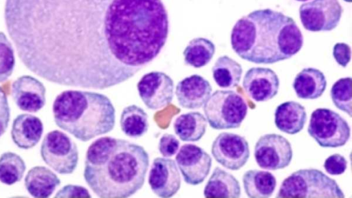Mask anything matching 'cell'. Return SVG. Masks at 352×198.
<instances>
[{
	"mask_svg": "<svg viewBox=\"0 0 352 198\" xmlns=\"http://www.w3.org/2000/svg\"><path fill=\"white\" fill-rule=\"evenodd\" d=\"M15 65L14 51L6 35L0 31V82L12 75Z\"/></svg>",
	"mask_w": 352,
	"mask_h": 198,
	"instance_id": "f546056e",
	"label": "cell"
},
{
	"mask_svg": "<svg viewBox=\"0 0 352 198\" xmlns=\"http://www.w3.org/2000/svg\"><path fill=\"white\" fill-rule=\"evenodd\" d=\"M207 120L198 111H192L177 117L173 123L175 134L184 142H196L205 134Z\"/></svg>",
	"mask_w": 352,
	"mask_h": 198,
	"instance_id": "cb8c5ba5",
	"label": "cell"
},
{
	"mask_svg": "<svg viewBox=\"0 0 352 198\" xmlns=\"http://www.w3.org/2000/svg\"><path fill=\"white\" fill-rule=\"evenodd\" d=\"M296 1H308V0H296Z\"/></svg>",
	"mask_w": 352,
	"mask_h": 198,
	"instance_id": "d590c367",
	"label": "cell"
},
{
	"mask_svg": "<svg viewBox=\"0 0 352 198\" xmlns=\"http://www.w3.org/2000/svg\"><path fill=\"white\" fill-rule=\"evenodd\" d=\"M25 164L21 156L13 152H5L0 156V182L12 185L19 182L25 171Z\"/></svg>",
	"mask_w": 352,
	"mask_h": 198,
	"instance_id": "83f0119b",
	"label": "cell"
},
{
	"mask_svg": "<svg viewBox=\"0 0 352 198\" xmlns=\"http://www.w3.org/2000/svg\"><path fill=\"white\" fill-rule=\"evenodd\" d=\"M210 83L201 76L194 74L180 80L175 88L179 104L183 108L195 109L204 106L212 93Z\"/></svg>",
	"mask_w": 352,
	"mask_h": 198,
	"instance_id": "e0dca14e",
	"label": "cell"
},
{
	"mask_svg": "<svg viewBox=\"0 0 352 198\" xmlns=\"http://www.w3.org/2000/svg\"><path fill=\"white\" fill-rule=\"evenodd\" d=\"M307 121L305 108L299 102L287 101L279 104L274 112V123L281 131L293 135L300 132Z\"/></svg>",
	"mask_w": 352,
	"mask_h": 198,
	"instance_id": "ffe728a7",
	"label": "cell"
},
{
	"mask_svg": "<svg viewBox=\"0 0 352 198\" xmlns=\"http://www.w3.org/2000/svg\"><path fill=\"white\" fill-rule=\"evenodd\" d=\"M10 110L7 96L0 87V137L6 132L8 126Z\"/></svg>",
	"mask_w": 352,
	"mask_h": 198,
	"instance_id": "d6a6232c",
	"label": "cell"
},
{
	"mask_svg": "<svg viewBox=\"0 0 352 198\" xmlns=\"http://www.w3.org/2000/svg\"><path fill=\"white\" fill-rule=\"evenodd\" d=\"M43 131V124L40 118L31 114L22 113L13 120L11 137L19 148L29 149L37 144Z\"/></svg>",
	"mask_w": 352,
	"mask_h": 198,
	"instance_id": "ac0fdd59",
	"label": "cell"
},
{
	"mask_svg": "<svg viewBox=\"0 0 352 198\" xmlns=\"http://www.w3.org/2000/svg\"><path fill=\"white\" fill-rule=\"evenodd\" d=\"M292 156L289 142L279 134H265L259 138L254 146L256 162L263 169L284 168L290 164Z\"/></svg>",
	"mask_w": 352,
	"mask_h": 198,
	"instance_id": "30bf717a",
	"label": "cell"
},
{
	"mask_svg": "<svg viewBox=\"0 0 352 198\" xmlns=\"http://www.w3.org/2000/svg\"><path fill=\"white\" fill-rule=\"evenodd\" d=\"M351 78L338 79L332 85L331 98L334 105L351 117Z\"/></svg>",
	"mask_w": 352,
	"mask_h": 198,
	"instance_id": "f1b7e54d",
	"label": "cell"
},
{
	"mask_svg": "<svg viewBox=\"0 0 352 198\" xmlns=\"http://www.w3.org/2000/svg\"><path fill=\"white\" fill-rule=\"evenodd\" d=\"M307 132L320 146L325 148L344 146L351 135L346 120L327 108H318L311 113Z\"/></svg>",
	"mask_w": 352,
	"mask_h": 198,
	"instance_id": "52a82bcc",
	"label": "cell"
},
{
	"mask_svg": "<svg viewBox=\"0 0 352 198\" xmlns=\"http://www.w3.org/2000/svg\"><path fill=\"white\" fill-rule=\"evenodd\" d=\"M333 56L338 65L346 67L351 60V47L345 43H337L333 48Z\"/></svg>",
	"mask_w": 352,
	"mask_h": 198,
	"instance_id": "836d02e7",
	"label": "cell"
},
{
	"mask_svg": "<svg viewBox=\"0 0 352 198\" xmlns=\"http://www.w3.org/2000/svg\"><path fill=\"white\" fill-rule=\"evenodd\" d=\"M242 72L241 65L226 55L218 58L212 68L213 79L219 87L224 89L238 86Z\"/></svg>",
	"mask_w": 352,
	"mask_h": 198,
	"instance_id": "d4e9b609",
	"label": "cell"
},
{
	"mask_svg": "<svg viewBox=\"0 0 352 198\" xmlns=\"http://www.w3.org/2000/svg\"><path fill=\"white\" fill-rule=\"evenodd\" d=\"M120 124L122 132L126 136L140 138L148 131V115L142 108L135 104L127 106L122 111Z\"/></svg>",
	"mask_w": 352,
	"mask_h": 198,
	"instance_id": "484cf974",
	"label": "cell"
},
{
	"mask_svg": "<svg viewBox=\"0 0 352 198\" xmlns=\"http://www.w3.org/2000/svg\"><path fill=\"white\" fill-rule=\"evenodd\" d=\"M139 96L149 109L169 104L173 98L174 82L164 72H151L142 76L137 84Z\"/></svg>",
	"mask_w": 352,
	"mask_h": 198,
	"instance_id": "7c38bea8",
	"label": "cell"
},
{
	"mask_svg": "<svg viewBox=\"0 0 352 198\" xmlns=\"http://www.w3.org/2000/svg\"><path fill=\"white\" fill-rule=\"evenodd\" d=\"M215 53L214 44L206 38L192 39L184 50L183 55L186 65L195 68L206 65Z\"/></svg>",
	"mask_w": 352,
	"mask_h": 198,
	"instance_id": "4316f807",
	"label": "cell"
},
{
	"mask_svg": "<svg viewBox=\"0 0 352 198\" xmlns=\"http://www.w3.org/2000/svg\"><path fill=\"white\" fill-rule=\"evenodd\" d=\"M180 142L173 135L164 133L160 139L158 150L164 157L173 156L179 150Z\"/></svg>",
	"mask_w": 352,
	"mask_h": 198,
	"instance_id": "1f68e13d",
	"label": "cell"
},
{
	"mask_svg": "<svg viewBox=\"0 0 352 198\" xmlns=\"http://www.w3.org/2000/svg\"><path fill=\"white\" fill-rule=\"evenodd\" d=\"M25 189L36 198L50 197L60 184L57 175L45 166H37L30 168L25 177Z\"/></svg>",
	"mask_w": 352,
	"mask_h": 198,
	"instance_id": "d6986e66",
	"label": "cell"
},
{
	"mask_svg": "<svg viewBox=\"0 0 352 198\" xmlns=\"http://www.w3.org/2000/svg\"><path fill=\"white\" fill-rule=\"evenodd\" d=\"M204 112L212 129H236L247 115L248 105L234 91L217 90L204 104Z\"/></svg>",
	"mask_w": 352,
	"mask_h": 198,
	"instance_id": "8992f818",
	"label": "cell"
},
{
	"mask_svg": "<svg viewBox=\"0 0 352 198\" xmlns=\"http://www.w3.org/2000/svg\"><path fill=\"white\" fill-rule=\"evenodd\" d=\"M43 162L59 174H71L78 162L76 143L66 133L53 130L44 137L41 146Z\"/></svg>",
	"mask_w": 352,
	"mask_h": 198,
	"instance_id": "ba28073f",
	"label": "cell"
},
{
	"mask_svg": "<svg viewBox=\"0 0 352 198\" xmlns=\"http://www.w3.org/2000/svg\"><path fill=\"white\" fill-rule=\"evenodd\" d=\"M204 195L206 197L239 198L241 187L232 174L216 167L204 188Z\"/></svg>",
	"mask_w": 352,
	"mask_h": 198,
	"instance_id": "7402d4cb",
	"label": "cell"
},
{
	"mask_svg": "<svg viewBox=\"0 0 352 198\" xmlns=\"http://www.w3.org/2000/svg\"><path fill=\"white\" fill-rule=\"evenodd\" d=\"M148 182L157 196L166 198L175 195L181 186V177L175 162L168 157L155 158Z\"/></svg>",
	"mask_w": 352,
	"mask_h": 198,
	"instance_id": "5bb4252c",
	"label": "cell"
},
{
	"mask_svg": "<svg viewBox=\"0 0 352 198\" xmlns=\"http://www.w3.org/2000/svg\"><path fill=\"white\" fill-rule=\"evenodd\" d=\"M230 43L242 59L272 64L297 54L302 47L303 36L292 17L267 8L239 19L232 30Z\"/></svg>",
	"mask_w": 352,
	"mask_h": 198,
	"instance_id": "3957f363",
	"label": "cell"
},
{
	"mask_svg": "<svg viewBox=\"0 0 352 198\" xmlns=\"http://www.w3.org/2000/svg\"><path fill=\"white\" fill-rule=\"evenodd\" d=\"M52 111L56 124L82 142L106 134L115 126V108L100 93L63 91L54 100Z\"/></svg>",
	"mask_w": 352,
	"mask_h": 198,
	"instance_id": "277c9868",
	"label": "cell"
},
{
	"mask_svg": "<svg viewBox=\"0 0 352 198\" xmlns=\"http://www.w3.org/2000/svg\"><path fill=\"white\" fill-rule=\"evenodd\" d=\"M46 89L37 78L23 75L12 85L11 94L16 106L22 111L36 113L45 104Z\"/></svg>",
	"mask_w": 352,
	"mask_h": 198,
	"instance_id": "9a60e30c",
	"label": "cell"
},
{
	"mask_svg": "<svg viewBox=\"0 0 352 198\" xmlns=\"http://www.w3.org/2000/svg\"><path fill=\"white\" fill-rule=\"evenodd\" d=\"M4 19L30 71L95 89L132 78L159 55L169 32L162 0H6Z\"/></svg>",
	"mask_w": 352,
	"mask_h": 198,
	"instance_id": "6da1fadb",
	"label": "cell"
},
{
	"mask_svg": "<svg viewBox=\"0 0 352 198\" xmlns=\"http://www.w3.org/2000/svg\"><path fill=\"white\" fill-rule=\"evenodd\" d=\"M342 12L343 8L338 0H312L299 8L300 21L305 29L311 32L335 29Z\"/></svg>",
	"mask_w": 352,
	"mask_h": 198,
	"instance_id": "9c48e42d",
	"label": "cell"
},
{
	"mask_svg": "<svg viewBox=\"0 0 352 198\" xmlns=\"http://www.w3.org/2000/svg\"><path fill=\"white\" fill-rule=\"evenodd\" d=\"M323 167L330 175H341L345 172L347 168V161L343 155L336 153L325 160Z\"/></svg>",
	"mask_w": 352,
	"mask_h": 198,
	"instance_id": "4dcf8cb0",
	"label": "cell"
},
{
	"mask_svg": "<svg viewBox=\"0 0 352 198\" xmlns=\"http://www.w3.org/2000/svg\"><path fill=\"white\" fill-rule=\"evenodd\" d=\"M276 197L343 198L344 192L333 179L315 168L300 169L285 178Z\"/></svg>",
	"mask_w": 352,
	"mask_h": 198,
	"instance_id": "5b68a950",
	"label": "cell"
},
{
	"mask_svg": "<svg viewBox=\"0 0 352 198\" xmlns=\"http://www.w3.org/2000/svg\"><path fill=\"white\" fill-rule=\"evenodd\" d=\"M211 153L218 163L232 170L243 167L250 154L249 144L244 137L228 132L217 136L212 144Z\"/></svg>",
	"mask_w": 352,
	"mask_h": 198,
	"instance_id": "8fae6325",
	"label": "cell"
},
{
	"mask_svg": "<svg viewBox=\"0 0 352 198\" xmlns=\"http://www.w3.org/2000/svg\"><path fill=\"white\" fill-rule=\"evenodd\" d=\"M279 79L272 69L252 67L243 80V87L246 94L256 102H265L273 98L279 89Z\"/></svg>",
	"mask_w": 352,
	"mask_h": 198,
	"instance_id": "2e32d148",
	"label": "cell"
},
{
	"mask_svg": "<svg viewBox=\"0 0 352 198\" xmlns=\"http://www.w3.org/2000/svg\"><path fill=\"white\" fill-rule=\"evenodd\" d=\"M326 87L325 76L320 70L313 67L301 70L293 82L296 96L304 100H314L320 97Z\"/></svg>",
	"mask_w": 352,
	"mask_h": 198,
	"instance_id": "44dd1931",
	"label": "cell"
},
{
	"mask_svg": "<svg viewBox=\"0 0 352 198\" xmlns=\"http://www.w3.org/2000/svg\"><path fill=\"white\" fill-rule=\"evenodd\" d=\"M148 166V154L143 146L104 136L88 147L83 175L98 197L124 198L142 187Z\"/></svg>",
	"mask_w": 352,
	"mask_h": 198,
	"instance_id": "7a4b0ae2",
	"label": "cell"
},
{
	"mask_svg": "<svg viewBox=\"0 0 352 198\" xmlns=\"http://www.w3.org/2000/svg\"><path fill=\"white\" fill-rule=\"evenodd\" d=\"M243 184L248 197L267 198L272 195L276 180L272 173L260 170H249L243 176Z\"/></svg>",
	"mask_w": 352,
	"mask_h": 198,
	"instance_id": "603a6c76",
	"label": "cell"
},
{
	"mask_svg": "<svg viewBox=\"0 0 352 198\" xmlns=\"http://www.w3.org/2000/svg\"><path fill=\"white\" fill-rule=\"evenodd\" d=\"M177 164L186 183L198 185L210 173L212 158L202 148L192 144L181 146L175 156Z\"/></svg>",
	"mask_w": 352,
	"mask_h": 198,
	"instance_id": "4fadbf2b",
	"label": "cell"
},
{
	"mask_svg": "<svg viewBox=\"0 0 352 198\" xmlns=\"http://www.w3.org/2000/svg\"><path fill=\"white\" fill-rule=\"evenodd\" d=\"M56 197H90L91 195L87 188L81 186L69 184L60 189Z\"/></svg>",
	"mask_w": 352,
	"mask_h": 198,
	"instance_id": "e575fe53",
	"label": "cell"
}]
</instances>
